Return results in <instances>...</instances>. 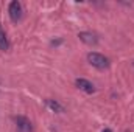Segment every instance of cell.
I'll return each instance as SVG.
<instances>
[{
  "label": "cell",
  "mask_w": 134,
  "mask_h": 132,
  "mask_svg": "<svg viewBox=\"0 0 134 132\" xmlns=\"http://www.w3.org/2000/svg\"><path fill=\"white\" fill-rule=\"evenodd\" d=\"M87 61H89L91 65L98 68V70H106L109 67V59L106 56L100 55V53H95V51H91L87 55Z\"/></svg>",
  "instance_id": "6da1fadb"
},
{
  "label": "cell",
  "mask_w": 134,
  "mask_h": 132,
  "mask_svg": "<svg viewBox=\"0 0 134 132\" xmlns=\"http://www.w3.org/2000/svg\"><path fill=\"white\" fill-rule=\"evenodd\" d=\"M22 13H24V9H22L20 2L14 0V2L9 3V6H8V14H9V19H11L14 23L20 22V19H22Z\"/></svg>",
  "instance_id": "7a4b0ae2"
},
{
  "label": "cell",
  "mask_w": 134,
  "mask_h": 132,
  "mask_svg": "<svg viewBox=\"0 0 134 132\" xmlns=\"http://www.w3.org/2000/svg\"><path fill=\"white\" fill-rule=\"evenodd\" d=\"M14 121H16V128L17 132H33V126H31V121L27 118V117H14Z\"/></svg>",
  "instance_id": "3957f363"
},
{
  "label": "cell",
  "mask_w": 134,
  "mask_h": 132,
  "mask_svg": "<svg viewBox=\"0 0 134 132\" xmlns=\"http://www.w3.org/2000/svg\"><path fill=\"white\" fill-rule=\"evenodd\" d=\"M75 84H76V87H78L80 90H83V92H86V93H94V92H95V86H94L91 81L84 79V78L75 79Z\"/></svg>",
  "instance_id": "277c9868"
},
{
  "label": "cell",
  "mask_w": 134,
  "mask_h": 132,
  "mask_svg": "<svg viewBox=\"0 0 134 132\" xmlns=\"http://www.w3.org/2000/svg\"><path fill=\"white\" fill-rule=\"evenodd\" d=\"M78 37H80V40H83V42L87 44V45H95V44L98 42L97 36L92 34V33H80L78 34Z\"/></svg>",
  "instance_id": "5b68a950"
},
{
  "label": "cell",
  "mask_w": 134,
  "mask_h": 132,
  "mask_svg": "<svg viewBox=\"0 0 134 132\" xmlns=\"http://www.w3.org/2000/svg\"><path fill=\"white\" fill-rule=\"evenodd\" d=\"M8 48H9V42H8V37H6V34H5V31L2 30V25H0V50L6 51Z\"/></svg>",
  "instance_id": "8992f818"
},
{
  "label": "cell",
  "mask_w": 134,
  "mask_h": 132,
  "mask_svg": "<svg viewBox=\"0 0 134 132\" xmlns=\"http://www.w3.org/2000/svg\"><path fill=\"white\" fill-rule=\"evenodd\" d=\"M47 106L52 109V110H55V112H64V107L58 103V101H53V99H47Z\"/></svg>",
  "instance_id": "52a82bcc"
},
{
  "label": "cell",
  "mask_w": 134,
  "mask_h": 132,
  "mask_svg": "<svg viewBox=\"0 0 134 132\" xmlns=\"http://www.w3.org/2000/svg\"><path fill=\"white\" fill-rule=\"evenodd\" d=\"M103 132H112V131H111V129H104Z\"/></svg>",
  "instance_id": "ba28073f"
}]
</instances>
